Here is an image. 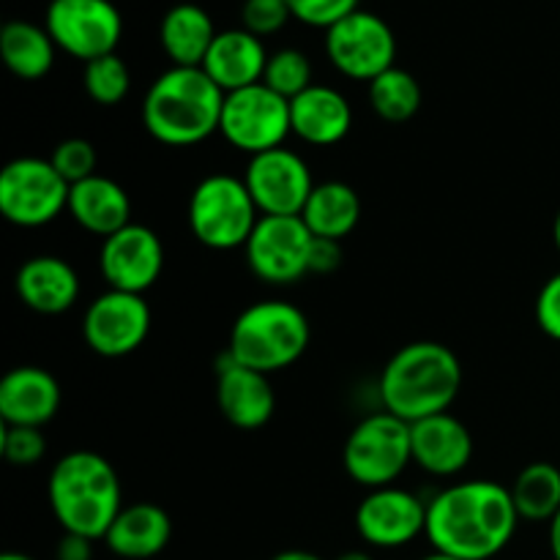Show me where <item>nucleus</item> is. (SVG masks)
<instances>
[{"mask_svg": "<svg viewBox=\"0 0 560 560\" xmlns=\"http://www.w3.org/2000/svg\"><path fill=\"white\" fill-rule=\"evenodd\" d=\"M520 525L512 490L490 479L446 487L427 503V541L432 550L459 560L501 556Z\"/></svg>", "mask_w": 560, "mask_h": 560, "instance_id": "1", "label": "nucleus"}, {"mask_svg": "<svg viewBox=\"0 0 560 560\" xmlns=\"http://www.w3.org/2000/svg\"><path fill=\"white\" fill-rule=\"evenodd\" d=\"M463 388V364L457 353L441 342H410L383 366L377 394L383 410L416 424L430 416L448 413Z\"/></svg>", "mask_w": 560, "mask_h": 560, "instance_id": "2", "label": "nucleus"}, {"mask_svg": "<svg viewBox=\"0 0 560 560\" xmlns=\"http://www.w3.org/2000/svg\"><path fill=\"white\" fill-rule=\"evenodd\" d=\"M224 91L202 69L173 66L153 80L142 98V126L170 148L200 145L222 124Z\"/></svg>", "mask_w": 560, "mask_h": 560, "instance_id": "3", "label": "nucleus"}, {"mask_svg": "<svg viewBox=\"0 0 560 560\" xmlns=\"http://www.w3.org/2000/svg\"><path fill=\"white\" fill-rule=\"evenodd\" d=\"M49 509L63 534L104 541L124 509L120 479L107 457L96 452H71L49 470Z\"/></svg>", "mask_w": 560, "mask_h": 560, "instance_id": "4", "label": "nucleus"}, {"mask_svg": "<svg viewBox=\"0 0 560 560\" xmlns=\"http://www.w3.org/2000/svg\"><path fill=\"white\" fill-rule=\"evenodd\" d=\"M312 339L310 317L282 299L257 301L235 317L228 353L249 370L271 375L288 370L306 353Z\"/></svg>", "mask_w": 560, "mask_h": 560, "instance_id": "5", "label": "nucleus"}, {"mask_svg": "<svg viewBox=\"0 0 560 560\" xmlns=\"http://www.w3.org/2000/svg\"><path fill=\"white\" fill-rule=\"evenodd\" d=\"M260 222L244 178L213 173L189 197V228L202 246L217 252L244 249Z\"/></svg>", "mask_w": 560, "mask_h": 560, "instance_id": "6", "label": "nucleus"}, {"mask_svg": "<svg viewBox=\"0 0 560 560\" xmlns=\"http://www.w3.org/2000/svg\"><path fill=\"white\" fill-rule=\"evenodd\" d=\"M342 463L350 479L366 490L392 487L413 463L410 424L388 410L366 416L345 441Z\"/></svg>", "mask_w": 560, "mask_h": 560, "instance_id": "7", "label": "nucleus"}, {"mask_svg": "<svg viewBox=\"0 0 560 560\" xmlns=\"http://www.w3.org/2000/svg\"><path fill=\"white\" fill-rule=\"evenodd\" d=\"M69 191L49 159L20 156L0 173V213L16 228H44L69 211Z\"/></svg>", "mask_w": 560, "mask_h": 560, "instance_id": "8", "label": "nucleus"}, {"mask_svg": "<svg viewBox=\"0 0 560 560\" xmlns=\"http://www.w3.org/2000/svg\"><path fill=\"white\" fill-rule=\"evenodd\" d=\"M219 135L235 148L252 156L282 148L288 135H293L290 124V102L273 93L266 82L224 93L222 124Z\"/></svg>", "mask_w": 560, "mask_h": 560, "instance_id": "9", "label": "nucleus"}, {"mask_svg": "<svg viewBox=\"0 0 560 560\" xmlns=\"http://www.w3.org/2000/svg\"><path fill=\"white\" fill-rule=\"evenodd\" d=\"M44 27L55 47L82 63L113 55L124 36L120 11L109 0H49Z\"/></svg>", "mask_w": 560, "mask_h": 560, "instance_id": "10", "label": "nucleus"}, {"mask_svg": "<svg viewBox=\"0 0 560 560\" xmlns=\"http://www.w3.org/2000/svg\"><path fill=\"white\" fill-rule=\"evenodd\" d=\"M326 52L339 74L372 82L397 60V36L383 16L359 9L328 27Z\"/></svg>", "mask_w": 560, "mask_h": 560, "instance_id": "11", "label": "nucleus"}, {"mask_svg": "<svg viewBox=\"0 0 560 560\" xmlns=\"http://www.w3.org/2000/svg\"><path fill=\"white\" fill-rule=\"evenodd\" d=\"M315 235L301 217H260L246 241V262L260 282L295 284L310 273Z\"/></svg>", "mask_w": 560, "mask_h": 560, "instance_id": "12", "label": "nucleus"}, {"mask_svg": "<svg viewBox=\"0 0 560 560\" xmlns=\"http://www.w3.org/2000/svg\"><path fill=\"white\" fill-rule=\"evenodd\" d=\"M244 184L260 217H301L317 186L310 164L284 145L252 156Z\"/></svg>", "mask_w": 560, "mask_h": 560, "instance_id": "13", "label": "nucleus"}, {"mask_svg": "<svg viewBox=\"0 0 560 560\" xmlns=\"http://www.w3.org/2000/svg\"><path fill=\"white\" fill-rule=\"evenodd\" d=\"M151 334V306L145 295L107 290L91 301L82 320V337L104 359L131 355Z\"/></svg>", "mask_w": 560, "mask_h": 560, "instance_id": "14", "label": "nucleus"}, {"mask_svg": "<svg viewBox=\"0 0 560 560\" xmlns=\"http://www.w3.org/2000/svg\"><path fill=\"white\" fill-rule=\"evenodd\" d=\"M355 530L375 550H397L427 534V503L394 485L370 490L355 509Z\"/></svg>", "mask_w": 560, "mask_h": 560, "instance_id": "15", "label": "nucleus"}, {"mask_svg": "<svg viewBox=\"0 0 560 560\" xmlns=\"http://www.w3.org/2000/svg\"><path fill=\"white\" fill-rule=\"evenodd\" d=\"M98 268H102V277L109 290L142 295L162 277V238L145 224H126L124 230L104 238L102 252H98Z\"/></svg>", "mask_w": 560, "mask_h": 560, "instance_id": "16", "label": "nucleus"}, {"mask_svg": "<svg viewBox=\"0 0 560 560\" xmlns=\"http://www.w3.org/2000/svg\"><path fill=\"white\" fill-rule=\"evenodd\" d=\"M217 402L224 419L238 430H260L277 410L268 375L238 364L228 350L217 361Z\"/></svg>", "mask_w": 560, "mask_h": 560, "instance_id": "17", "label": "nucleus"}, {"mask_svg": "<svg viewBox=\"0 0 560 560\" xmlns=\"http://www.w3.org/2000/svg\"><path fill=\"white\" fill-rule=\"evenodd\" d=\"M413 463L438 479L459 476L474 457V435L452 413H438L410 424Z\"/></svg>", "mask_w": 560, "mask_h": 560, "instance_id": "18", "label": "nucleus"}, {"mask_svg": "<svg viewBox=\"0 0 560 560\" xmlns=\"http://www.w3.org/2000/svg\"><path fill=\"white\" fill-rule=\"evenodd\" d=\"M60 386L42 366H16L0 381V419L5 427H38L55 419Z\"/></svg>", "mask_w": 560, "mask_h": 560, "instance_id": "19", "label": "nucleus"}, {"mask_svg": "<svg viewBox=\"0 0 560 560\" xmlns=\"http://www.w3.org/2000/svg\"><path fill=\"white\" fill-rule=\"evenodd\" d=\"M268 66L266 44L260 36L244 31V27H233V31H219L213 38L211 49H208L206 60L200 69L222 88L224 93L241 91L262 82Z\"/></svg>", "mask_w": 560, "mask_h": 560, "instance_id": "20", "label": "nucleus"}, {"mask_svg": "<svg viewBox=\"0 0 560 560\" xmlns=\"http://www.w3.org/2000/svg\"><path fill=\"white\" fill-rule=\"evenodd\" d=\"M14 288L22 304L38 315H63L80 299V277L63 257L55 255H38L22 262Z\"/></svg>", "mask_w": 560, "mask_h": 560, "instance_id": "21", "label": "nucleus"}, {"mask_svg": "<svg viewBox=\"0 0 560 560\" xmlns=\"http://www.w3.org/2000/svg\"><path fill=\"white\" fill-rule=\"evenodd\" d=\"M290 124L293 135L306 145L331 148L350 135L353 109L334 88L312 85L290 102Z\"/></svg>", "mask_w": 560, "mask_h": 560, "instance_id": "22", "label": "nucleus"}, {"mask_svg": "<svg viewBox=\"0 0 560 560\" xmlns=\"http://www.w3.org/2000/svg\"><path fill=\"white\" fill-rule=\"evenodd\" d=\"M69 213L82 230L109 238L131 224V197L118 180L96 173L71 186Z\"/></svg>", "mask_w": 560, "mask_h": 560, "instance_id": "23", "label": "nucleus"}, {"mask_svg": "<svg viewBox=\"0 0 560 560\" xmlns=\"http://www.w3.org/2000/svg\"><path fill=\"white\" fill-rule=\"evenodd\" d=\"M173 539V520L156 503H131L120 509L104 545L124 560L156 558Z\"/></svg>", "mask_w": 560, "mask_h": 560, "instance_id": "24", "label": "nucleus"}, {"mask_svg": "<svg viewBox=\"0 0 560 560\" xmlns=\"http://www.w3.org/2000/svg\"><path fill=\"white\" fill-rule=\"evenodd\" d=\"M217 33L211 14L197 3L173 5L159 27L164 55L173 60V66L186 69H200Z\"/></svg>", "mask_w": 560, "mask_h": 560, "instance_id": "25", "label": "nucleus"}, {"mask_svg": "<svg viewBox=\"0 0 560 560\" xmlns=\"http://www.w3.org/2000/svg\"><path fill=\"white\" fill-rule=\"evenodd\" d=\"M301 219L315 238L342 241L359 228L361 200L353 186L345 184V180H326V184H317L312 189Z\"/></svg>", "mask_w": 560, "mask_h": 560, "instance_id": "26", "label": "nucleus"}, {"mask_svg": "<svg viewBox=\"0 0 560 560\" xmlns=\"http://www.w3.org/2000/svg\"><path fill=\"white\" fill-rule=\"evenodd\" d=\"M55 42L47 27L27 20L5 22L0 31V55L5 69L20 80H42L55 63Z\"/></svg>", "mask_w": 560, "mask_h": 560, "instance_id": "27", "label": "nucleus"}, {"mask_svg": "<svg viewBox=\"0 0 560 560\" xmlns=\"http://www.w3.org/2000/svg\"><path fill=\"white\" fill-rule=\"evenodd\" d=\"M512 501L520 520L528 523H552L560 512V470L552 463H530L514 479Z\"/></svg>", "mask_w": 560, "mask_h": 560, "instance_id": "28", "label": "nucleus"}, {"mask_svg": "<svg viewBox=\"0 0 560 560\" xmlns=\"http://www.w3.org/2000/svg\"><path fill=\"white\" fill-rule=\"evenodd\" d=\"M370 104L388 124H405L421 109V85L410 71L392 66L370 82Z\"/></svg>", "mask_w": 560, "mask_h": 560, "instance_id": "29", "label": "nucleus"}, {"mask_svg": "<svg viewBox=\"0 0 560 560\" xmlns=\"http://www.w3.org/2000/svg\"><path fill=\"white\" fill-rule=\"evenodd\" d=\"M82 85L85 93L102 107H115L126 98L131 88V71L120 55H104V58L85 63L82 71Z\"/></svg>", "mask_w": 560, "mask_h": 560, "instance_id": "30", "label": "nucleus"}, {"mask_svg": "<svg viewBox=\"0 0 560 560\" xmlns=\"http://www.w3.org/2000/svg\"><path fill=\"white\" fill-rule=\"evenodd\" d=\"M262 82H266L273 93H279V96H284L288 102H293V98L301 96L306 88L315 85V82H312V60L295 47L277 49L273 55H268Z\"/></svg>", "mask_w": 560, "mask_h": 560, "instance_id": "31", "label": "nucleus"}, {"mask_svg": "<svg viewBox=\"0 0 560 560\" xmlns=\"http://www.w3.org/2000/svg\"><path fill=\"white\" fill-rule=\"evenodd\" d=\"M49 162H52V167L58 170V175L66 184L74 186L80 184V180L96 175L98 156L96 148H93L91 142L82 140V137H69V140L58 142V148L52 151Z\"/></svg>", "mask_w": 560, "mask_h": 560, "instance_id": "32", "label": "nucleus"}, {"mask_svg": "<svg viewBox=\"0 0 560 560\" xmlns=\"http://www.w3.org/2000/svg\"><path fill=\"white\" fill-rule=\"evenodd\" d=\"M0 448H3L5 463L16 468H31L38 465L47 454V438L38 427H5L0 435Z\"/></svg>", "mask_w": 560, "mask_h": 560, "instance_id": "33", "label": "nucleus"}, {"mask_svg": "<svg viewBox=\"0 0 560 560\" xmlns=\"http://www.w3.org/2000/svg\"><path fill=\"white\" fill-rule=\"evenodd\" d=\"M288 0H244L241 5V22L244 31L255 33V36L266 38L282 31L290 20Z\"/></svg>", "mask_w": 560, "mask_h": 560, "instance_id": "34", "label": "nucleus"}, {"mask_svg": "<svg viewBox=\"0 0 560 560\" xmlns=\"http://www.w3.org/2000/svg\"><path fill=\"white\" fill-rule=\"evenodd\" d=\"M361 0H288L293 20L312 27H331L348 14L359 11Z\"/></svg>", "mask_w": 560, "mask_h": 560, "instance_id": "35", "label": "nucleus"}, {"mask_svg": "<svg viewBox=\"0 0 560 560\" xmlns=\"http://www.w3.org/2000/svg\"><path fill=\"white\" fill-rule=\"evenodd\" d=\"M536 326L560 342V271L552 273L536 295Z\"/></svg>", "mask_w": 560, "mask_h": 560, "instance_id": "36", "label": "nucleus"}, {"mask_svg": "<svg viewBox=\"0 0 560 560\" xmlns=\"http://www.w3.org/2000/svg\"><path fill=\"white\" fill-rule=\"evenodd\" d=\"M342 266V241L315 238L310 255V273H334Z\"/></svg>", "mask_w": 560, "mask_h": 560, "instance_id": "37", "label": "nucleus"}, {"mask_svg": "<svg viewBox=\"0 0 560 560\" xmlns=\"http://www.w3.org/2000/svg\"><path fill=\"white\" fill-rule=\"evenodd\" d=\"M55 560H93V541L85 536L63 534L55 547Z\"/></svg>", "mask_w": 560, "mask_h": 560, "instance_id": "38", "label": "nucleus"}, {"mask_svg": "<svg viewBox=\"0 0 560 560\" xmlns=\"http://www.w3.org/2000/svg\"><path fill=\"white\" fill-rule=\"evenodd\" d=\"M550 552H552V558L560 560V512L552 517V523H550Z\"/></svg>", "mask_w": 560, "mask_h": 560, "instance_id": "39", "label": "nucleus"}, {"mask_svg": "<svg viewBox=\"0 0 560 560\" xmlns=\"http://www.w3.org/2000/svg\"><path fill=\"white\" fill-rule=\"evenodd\" d=\"M271 560H323V558L315 556V552H306V550H284V552H279V556H273Z\"/></svg>", "mask_w": 560, "mask_h": 560, "instance_id": "40", "label": "nucleus"}, {"mask_svg": "<svg viewBox=\"0 0 560 560\" xmlns=\"http://www.w3.org/2000/svg\"><path fill=\"white\" fill-rule=\"evenodd\" d=\"M337 560H375V558H372L366 550H348V552H342Z\"/></svg>", "mask_w": 560, "mask_h": 560, "instance_id": "41", "label": "nucleus"}, {"mask_svg": "<svg viewBox=\"0 0 560 560\" xmlns=\"http://www.w3.org/2000/svg\"><path fill=\"white\" fill-rule=\"evenodd\" d=\"M0 560H36V558L25 556V552H5V556L0 558Z\"/></svg>", "mask_w": 560, "mask_h": 560, "instance_id": "42", "label": "nucleus"}, {"mask_svg": "<svg viewBox=\"0 0 560 560\" xmlns=\"http://www.w3.org/2000/svg\"><path fill=\"white\" fill-rule=\"evenodd\" d=\"M552 238H556V246H558V252H560V211H558V217H556V224H552Z\"/></svg>", "mask_w": 560, "mask_h": 560, "instance_id": "43", "label": "nucleus"}, {"mask_svg": "<svg viewBox=\"0 0 560 560\" xmlns=\"http://www.w3.org/2000/svg\"><path fill=\"white\" fill-rule=\"evenodd\" d=\"M421 560H459V558H452V556H443V552H435L432 550L430 556H424Z\"/></svg>", "mask_w": 560, "mask_h": 560, "instance_id": "44", "label": "nucleus"}]
</instances>
